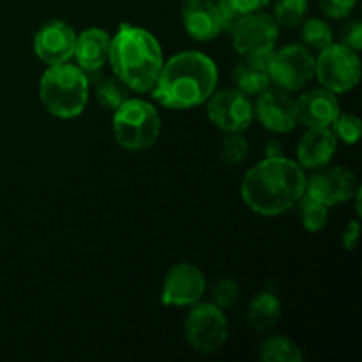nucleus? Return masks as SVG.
I'll use <instances>...</instances> for the list:
<instances>
[{"mask_svg": "<svg viewBox=\"0 0 362 362\" xmlns=\"http://www.w3.org/2000/svg\"><path fill=\"white\" fill-rule=\"evenodd\" d=\"M290 94L292 92L283 90L276 85L274 87L269 85L260 94H257V103L253 105L255 117L271 133L285 134L296 129V99Z\"/></svg>", "mask_w": 362, "mask_h": 362, "instance_id": "nucleus-13", "label": "nucleus"}, {"mask_svg": "<svg viewBox=\"0 0 362 362\" xmlns=\"http://www.w3.org/2000/svg\"><path fill=\"white\" fill-rule=\"evenodd\" d=\"M331 131L334 133L336 140L346 145H356L362 136V122L354 113H339L331 124Z\"/></svg>", "mask_w": 362, "mask_h": 362, "instance_id": "nucleus-27", "label": "nucleus"}, {"mask_svg": "<svg viewBox=\"0 0 362 362\" xmlns=\"http://www.w3.org/2000/svg\"><path fill=\"white\" fill-rule=\"evenodd\" d=\"M214 4L216 14H218L219 30L230 34L235 28V25L239 23L240 18H243V13H239L228 0H214Z\"/></svg>", "mask_w": 362, "mask_h": 362, "instance_id": "nucleus-29", "label": "nucleus"}, {"mask_svg": "<svg viewBox=\"0 0 362 362\" xmlns=\"http://www.w3.org/2000/svg\"><path fill=\"white\" fill-rule=\"evenodd\" d=\"M161 134L159 112L144 99H127L113 112V136L129 152L151 148Z\"/></svg>", "mask_w": 362, "mask_h": 362, "instance_id": "nucleus-5", "label": "nucleus"}, {"mask_svg": "<svg viewBox=\"0 0 362 362\" xmlns=\"http://www.w3.org/2000/svg\"><path fill=\"white\" fill-rule=\"evenodd\" d=\"M129 87L115 74L101 76L95 81V99L103 108L112 110V112H115L122 103L129 99Z\"/></svg>", "mask_w": 362, "mask_h": 362, "instance_id": "nucleus-22", "label": "nucleus"}, {"mask_svg": "<svg viewBox=\"0 0 362 362\" xmlns=\"http://www.w3.org/2000/svg\"><path fill=\"white\" fill-rule=\"evenodd\" d=\"M250 140L243 133H225L221 144H219V154L221 159L230 166L243 165L250 156Z\"/></svg>", "mask_w": 362, "mask_h": 362, "instance_id": "nucleus-26", "label": "nucleus"}, {"mask_svg": "<svg viewBox=\"0 0 362 362\" xmlns=\"http://www.w3.org/2000/svg\"><path fill=\"white\" fill-rule=\"evenodd\" d=\"M239 13H257V11H264L265 7L271 4V0H228Z\"/></svg>", "mask_w": 362, "mask_h": 362, "instance_id": "nucleus-33", "label": "nucleus"}, {"mask_svg": "<svg viewBox=\"0 0 362 362\" xmlns=\"http://www.w3.org/2000/svg\"><path fill=\"white\" fill-rule=\"evenodd\" d=\"M262 362H303L304 356L299 345L286 336H269L258 350Z\"/></svg>", "mask_w": 362, "mask_h": 362, "instance_id": "nucleus-21", "label": "nucleus"}, {"mask_svg": "<svg viewBox=\"0 0 362 362\" xmlns=\"http://www.w3.org/2000/svg\"><path fill=\"white\" fill-rule=\"evenodd\" d=\"M207 290V279L194 264L173 265L166 274L161 290V303L165 306L186 308L200 303Z\"/></svg>", "mask_w": 362, "mask_h": 362, "instance_id": "nucleus-12", "label": "nucleus"}, {"mask_svg": "<svg viewBox=\"0 0 362 362\" xmlns=\"http://www.w3.org/2000/svg\"><path fill=\"white\" fill-rule=\"evenodd\" d=\"M283 145L278 140H269L265 145V158H281Z\"/></svg>", "mask_w": 362, "mask_h": 362, "instance_id": "nucleus-34", "label": "nucleus"}, {"mask_svg": "<svg viewBox=\"0 0 362 362\" xmlns=\"http://www.w3.org/2000/svg\"><path fill=\"white\" fill-rule=\"evenodd\" d=\"M218 87V67L202 52H180L163 64L152 98L170 110L204 105Z\"/></svg>", "mask_w": 362, "mask_h": 362, "instance_id": "nucleus-2", "label": "nucleus"}, {"mask_svg": "<svg viewBox=\"0 0 362 362\" xmlns=\"http://www.w3.org/2000/svg\"><path fill=\"white\" fill-rule=\"evenodd\" d=\"M297 124L304 127H331L336 117L341 113L334 92L327 88H313L296 99Z\"/></svg>", "mask_w": 362, "mask_h": 362, "instance_id": "nucleus-15", "label": "nucleus"}, {"mask_svg": "<svg viewBox=\"0 0 362 362\" xmlns=\"http://www.w3.org/2000/svg\"><path fill=\"white\" fill-rule=\"evenodd\" d=\"M205 103L209 120L223 133H244L255 119L250 95L235 87L214 90Z\"/></svg>", "mask_w": 362, "mask_h": 362, "instance_id": "nucleus-9", "label": "nucleus"}, {"mask_svg": "<svg viewBox=\"0 0 362 362\" xmlns=\"http://www.w3.org/2000/svg\"><path fill=\"white\" fill-rule=\"evenodd\" d=\"M240 286L235 279L221 278L212 286V304L221 308L223 311L230 310L239 300Z\"/></svg>", "mask_w": 362, "mask_h": 362, "instance_id": "nucleus-28", "label": "nucleus"}, {"mask_svg": "<svg viewBox=\"0 0 362 362\" xmlns=\"http://www.w3.org/2000/svg\"><path fill=\"white\" fill-rule=\"evenodd\" d=\"M359 187V180L350 170L327 165L308 177L306 194L327 207H334L352 200Z\"/></svg>", "mask_w": 362, "mask_h": 362, "instance_id": "nucleus-11", "label": "nucleus"}, {"mask_svg": "<svg viewBox=\"0 0 362 362\" xmlns=\"http://www.w3.org/2000/svg\"><path fill=\"white\" fill-rule=\"evenodd\" d=\"M108 62L113 74L129 90L147 94L154 88L163 67V49L148 30L122 23L112 37Z\"/></svg>", "mask_w": 362, "mask_h": 362, "instance_id": "nucleus-3", "label": "nucleus"}, {"mask_svg": "<svg viewBox=\"0 0 362 362\" xmlns=\"http://www.w3.org/2000/svg\"><path fill=\"white\" fill-rule=\"evenodd\" d=\"M318 4L325 16L332 20H345L354 13L357 0H318Z\"/></svg>", "mask_w": 362, "mask_h": 362, "instance_id": "nucleus-30", "label": "nucleus"}, {"mask_svg": "<svg viewBox=\"0 0 362 362\" xmlns=\"http://www.w3.org/2000/svg\"><path fill=\"white\" fill-rule=\"evenodd\" d=\"M338 140L331 127H308L297 145V163L304 170H318L332 161Z\"/></svg>", "mask_w": 362, "mask_h": 362, "instance_id": "nucleus-16", "label": "nucleus"}, {"mask_svg": "<svg viewBox=\"0 0 362 362\" xmlns=\"http://www.w3.org/2000/svg\"><path fill=\"white\" fill-rule=\"evenodd\" d=\"M184 338L198 354H214L221 350L228 339L225 311L212 303L193 304L184 322Z\"/></svg>", "mask_w": 362, "mask_h": 362, "instance_id": "nucleus-6", "label": "nucleus"}, {"mask_svg": "<svg viewBox=\"0 0 362 362\" xmlns=\"http://www.w3.org/2000/svg\"><path fill=\"white\" fill-rule=\"evenodd\" d=\"M308 177L293 159L265 158L250 168L240 184V194L247 207L260 216H281L299 204L306 193Z\"/></svg>", "mask_w": 362, "mask_h": 362, "instance_id": "nucleus-1", "label": "nucleus"}, {"mask_svg": "<svg viewBox=\"0 0 362 362\" xmlns=\"http://www.w3.org/2000/svg\"><path fill=\"white\" fill-rule=\"evenodd\" d=\"M341 45L349 46L354 52H359L362 48V23L359 20H352L343 25Z\"/></svg>", "mask_w": 362, "mask_h": 362, "instance_id": "nucleus-31", "label": "nucleus"}, {"mask_svg": "<svg viewBox=\"0 0 362 362\" xmlns=\"http://www.w3.org/2000/svg\"><path fill=\"white\" fill-rule=\"evenodd\" d=\"M359 233H361V223L359 219H354V221H350L349 225H346L345 232H343V247H345L346 251H354L357 246V240H359Z\"/></svg>", "mask_w": 362, "mask_h": 362, "instance_id": "nucleus-32", "label": "nucleus"}, {"mask_svg": "<svg viewBox=\"0 0 362 362\" xmlns=\"http://www.w3.org/2000/svg\"><path fill=\"white\" fill-rule=\"evenodd\" d=\"M315 76L334 94L354 90L361 80L359 55L341 42H331L315 59Z\"/></svg>", "mask_w": 362, "mask_h": 362, "instance_id": "nucleus-7", "label": "nucleus"}, {"mask_svg": "<svg viewBox=\"0 0 362 362\" xmlns=\"http://www.w3.org/2000/svg\"><path fill=\"white\" fill-rule=\"evenodd\" d=\"M76 32L62 20L46 21L34 35V52L48 66L69 62L74 55Z\"/></svg>", "mask_w": 362, "mask_h": 362, "instance_id": "nucleus-14", "label": "nucleus"}, {"mask_svg": "<svg viewBox=\"0 0 362 362\" xmlns=\"http://www.w3.org/2000/svg\"><path fill=\"white\" fill-rule=\"evenodd\" d=\"M300 39L308 49L322 52L332 42V28L325 20L310 18L300 23Z\"/></svg>", "mask_w": 362, "mask_h": 362, "instance_id": "nucleus-23", "label": "nucleus"}, {"mask_svg": "<svg viewBox=\"0 0 362 362\" xmlns=\"http://www.w3.org/2000/svg\"><path fill=\"white\" fill-rule=\"evenodd\" d=\"M299 218L303 223L304 230L311 233H317L325 228L329 221V207L320 204V202L313 200L304 193V197L299 200Z\"/></svg>", "mask_w": 362, "mask_h": 362, "instance_id": "nucleus-24", "label": "nucleus"}, {"mask_svg": "<svg viewBox=\"0 0 362 362\" xmlns=\"http://www.w3.org/2000/svg\"><path fill=\"white\" fill-rule=\"evenodd\" d=\"M110 46H112V35L103 28H87L76 35V46H74V59L78 67L85 71V74H99L103 66L108 62Z\"/></svg>", "mask_w": 362, "mask_h": 362, "instance_id": "nucleus-17", "label": "nucleus"}, {"mask_svg": "<svg viewBox=\"0 0 362 362\" xmlns=\"http://www.w3.org/2000/svg\"><path fill=\"white\" fill-rule=\"evenodd\" d=\"M269 55H244L232 71L235 88L246 95H257L267 88L271 85Z\"/></svg>", "mask_w": 362, "mask_h": 362, "instance_id": "nucleus-19", "label": "nucleus"}, {"mask_svg": "<svg viewBox=\"0 0 362 362\" xmlns=\"http://www.w3.org/2000/svg\"><path fill=\"white\" fill-rule=\"evenodd\" d=\"M356 211H357V216L362 214V187H359V191L356 193Z\"/></svg>", "mask_w": 362, "mask_h": 362, "instance_id": "nucleus-35", "label": "nucleus"}, {"mask_svg": "<svg viewBox=\"0 0 362 362\" xmlns=\"http://www.w3.org/2000/svg\"><path fill=\"white\" fill-rule=\"evenodd\" d=\"M281 318V300L274 292L262 290L247 308V324L257 332H267L278 325Z\"/></svg>", "mask_w": 362, "mask_h": 362, "instance_id": "nucleus-20", "label": "nucleus"}, {"mask_svg": "<svg viewBox=\"0 0 362 362\" xmlns=\"http://www.w3.org/2000/svg\"><path fill=\"white\" fill-rule=\"evenodd\" d=\"M230 35L233 48L239 55H269L276 48L279 27L271 14L257 11L243 14Z\"/></svg>", "mask_w": 362, "mask_h": 362, "instance_id": "nucleus-10", "label": "nucleus"}, {"mask_svg": "<svg viewBox=\"0 0 362 362\" xmlns=\"http://www.w3.org/2000/svg\"><path fill=\"white\" fill-rule=\"evenodd\" d=\"M182 25L194 41L207 42L218 37L221 30L214 0H186L182 6Z\"/></svg>", "mask_w": 362, "mask_h": 362, "instance_id": "nucleus-18", "label": "nucleus"}, {"mask_svg": "<svg viewBox=\"0 0 362 362\" xmlns=\"http://www.w3.org/2000/svg\"><path fill=\"white\" fill-rule=\"evenodd\" d=\"M308 9L310 0H276L272 18L278 27L297 28L304 21Z\"/></svg>", "mask_w": 362, "mask_h": 362, "instance_id": "nucleus-25", "label": "nucleus"}, {"mask_svg": "<svg viewBox=\"0 0 362 362\" xmlns=\"http://www.w3.org/2000/svg\"><path fill=\"white\" fill-rule=\"evenodd\" d=\"M271 83L297 92L315 78V57L304 45H288L269 55Z\"/></svg>", "mask_w": 362, "mask_h": 362, "instance_id": "nucleus-8", "label": "nucleus"}, {"mask_svg": "<svg viewBox=\"0 0 362 362\" xmlns=\"http://www.w3.org/2000/svg\"><path fill=\"white\" fill-rule=\"evenodd\" d=\"M87 74L69 62L55 64L45 71L39 83V98L46 112L57 119H76L88 103Z\"/></svg>", "mask_w": 362, "mask_h": 362, "instance_id": "nucleus-4", "label": "nucleus"}]
</instances>
